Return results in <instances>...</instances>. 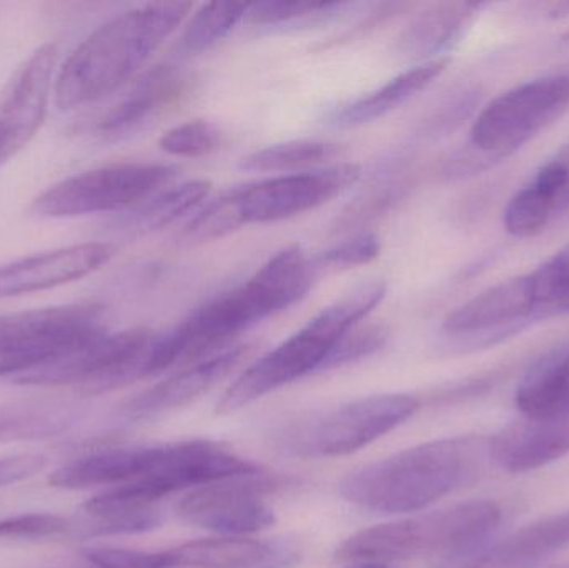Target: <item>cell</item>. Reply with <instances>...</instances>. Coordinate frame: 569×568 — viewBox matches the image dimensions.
Here are the masks:
<instances>
[{
  "mask_svg": "<svg viewBox=\"0 0 569 568\" xmlns=\"http://www.w3.org/2000/svg\"><path fill=\"white\" fill-rule=\"evenodd\" d=\"M317 272L300 246L283 247L252 277L213 297L169 332L157 333L147 377L192 366L229 349L240 333L305 299Z\"/></svg>",
  "mask_w": 569,
  "mask_h": 568,
  "instance_id": "obj_1",
  "label": "cell"
},
{
  "mask_svg": "<svg viewBox=\"0 0 569 568\" xmlns=\"http://www.w3.org/2000/svg\"><path fill=\"white\" fill-rule=\"evenodd\" d=\"M490 464L491 437H450L355 469L340 480L338 492L347 502L370 512H420L473 486Z\"/></svg>",
  "mask_w": 569,
  "mask_h": 568,
  "instance_id": "obj_2",
  "label": "cell"
},
{
  "mask_svg": "<svg viewBox=\"0 0 569 568\" xmlns=\"http://www.w3.org/2000/svg\"><path fill=\"white\" fill-rule=\"evenodd\" d=\"M193 3L153 2L126 10L93 30L60 67L53 100L60 110L96 102L137 79L179 29Z\"/></svg>",
  "mask_w": 569,
  "mask_h": 568,
  "instance_id": "obj_3",
  "label": "cell"
},
{
  "mask_svg": "<svg viewBox=\"0 0 569 568\" xmlns=\"http://www.w3.org/2000/svg\"><path fill=\"white\" fill-rule=\"evenodd\" d=\"M385 296L383 280L358 283L240 373L217 402L216 412L219 416L239 412L295 380L320 372L331 350L380 306Z\"/></svg>",
  "mask_w": 569,
  "mask_h": 568,
  "instance_id": "obj_4",
  "label": "cell"
},
{
  "mask_svg": "<svg viewBox=\"0 0 569 568\" xmlns=\"http://www.w3.org/2000/svg\"><path fill=\"white\" fill-rule=\"evenodd\" d=\"M357 163L280 173L227 190L203 203L182 229L187 246L222 239L252 223L280 222L330 202L360 179Z\"/></svg>",
  "mask_w": 569,
  "mask_h": 568,
  "instance_id": "obj_5",
  "label": "cell"
},
{
  "mask_svg": "<svg viewBox=\"0 0 569 568\" xmlns=\"http://www.w3.org/2000/svg\"><path fill=\"white\" fill-rule=\"evenodd\" d=\"M501 509L491 500L460 504L438 512L381 524L348 537L335 559L340 562H381L445 556L498 534Z\"/></svg>",
  "mask_w": 569,
  "mask_h": 568,
  "instance_id": "obj_6",
  "label": "cell"
},
{
  "mask_svg": "<svg viewBox=\"0 0 569 568\" xmlns=\"http://www.w3.org/2000/svg\"><path fill=\"white\" fill-rule=\"evenodd\" d=\"M420 400L410 393L363 397L308 419L280 434L277 449L298 459L351 456L410 420Z\"/></svg>",
  "mask_w": 569,
  "mask_h": 568,
  "instance_id": "obj_7",
  "label": "cell"
},
{
  "mask_svg": "<svg viewBox=\"0 0 569 568\" xmlns=\"http://www.w3.org/2000/svg\"><path fill=\"white\" fill-rule=\"evenodd\" d=\"M157 333L143 327L103 332L96 339L12 377L33 387L72 386L83 396H100L147 379Z\"/></svg>",
  "mask_w": 569,
  "mask_h": 568,
  "instance_id": "obj_8",
  "label": "cell"
},
{
  "mask_svg": "<svg viewBox=\"0 0 569 568\" xmlns=\"http://www.w3.org/2000/svg\"><path fill=\"white\" fill-rule=\"evenodd\" d=\"M179 169L167 163H119L70 177L40 193L30 207L42 219L123 212L169 187Z\"/></svg>",
  "mask_w": 569,
  "mask_h": 568,
  "instance_id": "obj_9",
  "label": "cell"
},
{
  "mask_svg": "<svg viewBox=\"0 0 569 568\" xmlns=\"http://www.w3.org/2000/svg\"><path fill=\"white\" fill-rule=\"evenodd\" d=\"M568 109L569 73H553L521 83L481 110L471 127V147L487 162L503 159L560 119Z\"/></svg>",
  "mask_w": 569,
  "mask_h": 568,
  "instance_id": "obj_10",
  "label": "cell"
},
{
  "mask_svg": "<svg viewBox=\"0 0 569 568\" xmlns=\"http://www.w3.org/2000/svg\"><path fill=\"white\" fill-rule=\"evenodd\" d=\"M106 330L103 309L97 303L6 313L0 316V359L12 363L17 376L96 339Z\"/></svg>",
  "mask_w": 569,
  "mask_h": 568,
  "instance_id": "obj_11",
  "label": "cell"
},
{
  "mask_svg": "<svg viewBox=\"0 0 569 568\" xmlns=\"http://www.w3.org/2000/svg\"><path fill=\"white\" fill-rule=\"evenodd\" d=\"M277 487L279 482L262 472L219 480L190 490L177 506V516L223 537L252 536L276 524L266 496Z\"/></svg>",
  "mask_w": 569,
  "mask_h": 568,
  "instance_id": "obj_12",
  "label": "cell"
},
{
  "mask_svg": "<svg viewBox=\"0 0 569 568\" xmlns=\"http://www.w3.org/2000/svg\"><path fill=\"white\" fill-rule=\"evenodd\" d=\"M535 309L528 273L503 280L458 307L445 319L443 330L460 349L493 346L528 326Z\"/></svg>",
  "mask_w": 569,
  "mask_h": 568,
  "instance_id": "obj_13",
  "label": "cell"
},
{
  "mask_svg": "<svg viewBox=\"0 0 569 568\" xmlns=\"http://www.w3.org/2000/svg\"><path fill=\"white\" fill-rule=\"evenodd\" d=\"M57 47H39L0 93V167L17 156L43 123L56 83Z\"/></svg>",
  "mask_w": 569,
  "mask_h": 568,
  "instance_id": "obj_14",
  "label": "cell"
},
{
  "mask_svg": "<svg viewBox=\"0 0 569 568\" xmlns=\"http://www.w3.org/2000/svg\"><path fill=\"white\" fill-rule=\"evenodd\" d=\"M187 86L189 79L177 66L166 63L147 70L100 117L96 136L103 142H117L142 132L186 96Z\"/></svg>",
  "mask_w": 569,
  "mask_h": 568,
  "instance_id": "obj_15",
  "label": "cell"
},
{
  "mask_svg": "<svg viewBox=\"0 0 569 568\" xmlns=\"http://www.w3.org/2000/svg\"><path fill=\"white\" fill-rule=\"evenodd\" d=\"M116 253L107 242L77 243L0 266V300L53 289L83 279Z\"/></svg>",
  "mask_w": 569,
  "mask_h": 568,
  "instance_id": "obj_16",
  "label": "cell"
},
{
  "mask_svg": "<svg viewBox=\"0 0 569 568\" xmlns=\"http://www.w3.org/2000/svg\"><path fill=\"white\" fill-rule=\"evenodd\" d=\"M247 356L249 346H232L216 356L207 357L150 387L130 400L123 412L129 419L142 420L189 406L219 386L243 362V359H247Z\"/></svg>",
  "mask_w": 569,
  "mask_h": 568,
  "instance_id": "obj_17",
  "label": "cell"
},
{
  "mask_svg": "<svg viewBox=\"0 0 569 568\" xmlns=\"http://www.w3.org/2000/svg\"><path fill=\"white\" fill-rule=\"evenodd\" d=\"M569 454V416L521 417L491 437V460L510 474H527Z\"/></svg>",
  "mask_w": 569,
  "mask_h": 568,
  "instance_id": "obj_18",
  "label": "cell"
},
{
  "mask_svg": "<svg viewBox=\"0 0 569 568\" xmlns=\"http://www.w3.org/2000/svg\"><path fill=\"white\" fill-rule=\"evenodd\" d=\"M172 568H295L301 550L290 540L216 537L167 550Z\"/></svg>",
  "mask_w": 569,
  "mask_h": 568,
  "instance_id": "obj_19",
  "label": "cell"
},
{
  "mask_svg": "<svg viewBox=\"0 0 569 568\" xmlns=\"http://www.w3.org/2000/svg\"><path fill=\"white\" fill-rule=\"evenodd\" d=\"M169 446L116 447L82 459L72 460L50 474L49 484L57 489L80 490L117 487L152 476L162 467Z\"/></svg>",
  "mask_w": 569,
  "mask_h": 568,
  "instance_id": "obj_20",
  "label": "cell"
},
{
  "mask_svg": "<svg viewBox=\"0 0 569 568\" xmlns=\"http://www.w3.org/2000/svg\"><path fill=\"white\" fill-rule=\"evenodd\" d=\"M481 3H435L418 13L398 36L395 52L408 62L425 63L447 57L470 26Z\"/></svg>",
  "mask_w": 569,
  "mask_h": 568,
  "instance_id": "obj_21",
  "label": "cell"
},
{
  "mask_svg": "<svg viewBox=\"0 0 569 568\" xmlns=\"http://www.w3.org/2000/svg\"><path fill=\"white\" fill-rule=\"evenodd\" d=\"M450 62L451 59L447 56L410 67L388 80L383 86L378 87L373 92L358 97V99L335 109L328 116V123L337 129H351V127L375 122L413 99L421 90L427 89L437 77L447 70Z\"/></svg>",
  "mask_w": 569,
  "mask_h": 568,
  "instance_id": "obj_22",
  "label": "cell"
},
{
  "mask_svg": "<svg viewBox=\"0 0 569 568\" xmlns=\"http://www.w3.org/2000/svg\"><path fill=\"white\" fill-rule=\"evenodd\" d=\"M569 182L568 167L563 160L545 163L533 182L515 193L505 210V227L515 237H533L540 233L558 213Z\"/></svg>",
  "mask_w": 569,
  "mask_h": 568,
  "instance_id": "obj_23",
  "label": "cell"
},
{
  "mask_svg": "<svg viewBox=\"0 0 569 568\" xmlns=\"http://www.w3.org/2000/svg\"><path fill=\"white\" fill-rule=\"evenodd\" d=\"M210 190H212V183L202 179L163 187L137 206L123 210L122 216L113 220V230L127 237H142L159 232L170 223L177 222L180 217L202 206Z\"/></svg>",
  "mask_w": 569,
  "mask_h": 568,
  "instance_id": "obj_24",
  "label": "cell"
},
{
  "mask_svg": "<svg viewBox=\"0 0 569 568\" xmlns=\"http://www.w3.org/2000/svg\"><path fill=\"white\" fill-rule=\"evenodd\" d=\"M569 399V340L545 352L528 367L515 393L523 417H553Z\"/></svg>",
  "mask_w": 569,
  "mask_h": 568,
  "instance_id": "obj_25",
  "label": "cell"
},
{
  "mask_svg": "<svg viewBox=\"0 0 569 568\" xmlns=\"http://www.w3.org/2000/svg\"><path fill=\"white\" fill-rule=\"evenodd\" d=\"M569 547V512L548 517L497 542L483 568H538Z\"/></svg>",
  "mask_w": 569,
  "mask_h": 568,
  "instance_id": "obj_26",
  "label": "cell"
},
{
  "mask_svg": "<svg viewBox=\"0 0 569 568\" xmlns=\"http://www.w3.org/2000/svg\"><path fill=\"white\" fill-rule=\"evenodd\" d=\"M340 143L325 140H290L257 150L243 157L240 169L247 172H305L320 169L341 156Z\"/></svg>",
  "mask_w": 569,
  "mask_h": 568,
  "instance_id": "obj_27",
  "label": "cell"
},
{
  "mask_svg": "<svg viewBox=\"0 0 569 568\" xmlns=\"http://www.w3.org/2000/svg\"><path fill=\"white\" fill-rule=\"evenodd\" d=\"M350 2H318V0H267L250 3L247 26L259 29H301L333 22L340 13L350 9Z\"/></svg>",
  "mask_w": 569,
  "mask_h": 568,
  "instance_id": "obj_28",
  "label": "cell"
},
{
  "mask_svg": "<svg viewBox=\"0 0 569 568\" xmlns=\"http://www.w3.org/2000/svg\"><path fill=\"white\" fill-rule=\"evenodd\" d=\"M250 3L210 2L200 7L177 42L180 57H196L216 47L246 20Z\"/></svg>",
  "mask_w": 569,
  "mask_h": 568,
  "instance_id": "obj_29",
  "label": "cell"
},
{
  "mask_svg": "<svg viewBox=\"0 0 569 568\" xmlns=\"http://www.w3.org/2000/svg\"><path fill=\"white\" fill-rule=\"evenodd\" d=\"M408 183L390 180V182L375 186L363 196L355 199L340 216L335 219L331 226V232L335 233H355L367 230L365 227L373 220L387 216L393 207L403 199L407 193Z\"/></svg>",
  "mask_w": 569,
  "mask_h": 568,
  "instance_id": "obj_30",
  "label": "cell"
},
{
  "mask_svg": "<svg viewBox=\"0 0 569 568\" xmlns=\"http://www.w3.org/2000/svg\"><path fill=\"white\" fill-rule=\"evenodd\" d=\"M222 142L223 133L219 126L210 120L193 119L167 130L160 137L159 146L170 156L197 159L216 152Z\"/></svg>",
  "mask_w": 569,
  "mask_h": 568,
  "instance_id": "obj_31",
  "label": "cell"
},
{
  "mask_svg": "<svg viewBox=\"0 0 569 568\" xmlns=\"http://www.w3.org/2000/svg\"><path fill=\"white\" fill-rule=\"evenodd\" d=\"M160 524H162V512L157 507H152V509L139 510V512L87 516L82 522L72 524V534L83 537V539L132 536V534L150 532Z\"/></svg>",
  "mask_w": 569,
  "mask_h": 568,
  "instance_id": "obj_32",
  "label": "cell"
},
{
  "mask_svg": "<svg viewBox=\"0 0 569 568\" xmlns=\"http://www.w3.org/2000/svg\"><path fill=\"white\" fill-rule=\"evenodd\" d=\"M390 339V332L387 327L380 323L371 326L355 327L347 333L338 346L331 350L328 359L321 366L320 372L325 370L340 369V367L350 366V363L360 362L380 352Z\"/></svg>",
  "mask_w": 569,
  "mask_h": 568,
  "instance_id": "obj_33",
  "label": "cell"
},
{
  "mask_svg": "<svg viewBox=\"0 0 569 568\" xmlns=\"http://www.w3.org/2000/svg\"><path fill=\"white\" fill-rule=\"evenodd\" d=\"M381 240L371 230L351 233L341 242L335 243L330 249L321 252L313 260L318 269H351V267L367 266L380 257Z\"/></svg>",
  "mask_w": 569,
  "mask_h": 568,
  "instance_id": "obj_34",
  "label": "cell"
},
{
  "mask_svg": "<svg viewBox=\"0 0 569 568\" xmlns=\"http://www.w3.org/2000/svg\"><path fill=\"white\" fill-rule=\"evenodd\" d=\"M537 307H551L569 297V243L530 273Z\"/></svg>",
  "mask_w": 569,
  "mask_h": 568,
  "instance_id": "obj_35",
  "label": "cell"
},
{
  "mask_svg": "<svg viewBox=\"0 0 569 568\" xmlns=\"http://www.w3.org/2000/svg\"><path fill=\"white\" fill-rule=\"evenodd\" d=\"M72 524L56 514H22L0 520V542L3 540H40L63 536Z\"/></svg>",
  "mask_w": 569,
  "mask_h": 568,
  "instance_id": "obj_36",
  "label": "cell"
},
{
  "mask_svg": "<svg viewBox=\"0 0 569 568\" xmlns=\"http://www.w3.org/2000/svg\"><path fill=\"white\" fill-rule=\"evenodd\" d=\"M83 557L100 568H172L167 550L142 552L119 547H90L83 550Z\"/></svg>",
  "mask_w": 569,
  "mask_h": 568,
  "instance_id": "obj_37",
  "label": "cell"
},
{
  "mask_svg": "<svg viewBox=\"0 0 569 568\" xmlns=\"http://www.w3.org/2000/svg\"><path fill=\"white\" fill-rule=\"evenodd\" d=\"M497 542V536H495L490 539L468 544L453 552L441 556L435 568H483Z\"/></svg>",
  "mask_w": 569,
  "mask_h": 568,
  "instance_id": "obj_38",
  "label": "cell"
},
{
  "mask_svg": "<svg viewBox=\"0 0 569 568\" xmlns=\"http://www.w3.org/2000/svg\"><path fill=\"white\" fill-rule=\"evenodd\" d=\"M47 457L39 454H20V456L0 459V487L12 486L42 472Z\"/></svg>",
  "mask_w": 569,
  "mask_h": 568,
  "instance_id": "obj_39",
  "label": "cell"
},
{
  "mask_svg": "<svg viewBox=\"0 0 569 568\" xmlns=\"http://www.w3.org/2000/svg\"><path fill=\"white\" fill-rule=\"evenodd\" d=\"M569 313V297L565 299L563 302L555 303L551 307H543V309L535 310L533 316H531V320H541V319H550V317H561L568 316Z\"/></svg>",
  "mask_w": 569,
  "mask_h": 568,
  "instance_id": "obj_40",
  "label": "cell"
},
{
  "mask_svg": "<svg viewBox=\"0 0 569 568\" xmlns=\"http://www.w3.org/2000/svg\"><path fill=\"white\" fill-rule=\"evenodd\" d=\"M558 159L563 160L565 166L568 167L569 172V146L567 149L561 150L560 156H558ZM558 213H569V182L567 190H565L563 199H561L560 207H558Z\"/></svg>",
  "mask_w": 569,
  "mask_h": 568,
  "instance_id": "obj_41",
  "label": "cell"
},
{
  "mask_svg": "<svg viewBox=\"0 0 569 568\" xmlns=\"http://www.w3.org/2000/svg\"><path fill=\"white\" fill-rule=\"evenodd\" d=\"M345 568H393L381 562H353Z\"/></svg>",
  "mask_w": 569,
  "mask_h": 568,
  "instance_id": "obj_42",
  "label": "cell"
},
{
  "mask_svg": "<svg viewBox=\"0 0 569 568\" xmlns=\"http://www.w3.org/2000/svg\"><path fill=\"white\" fill-rule=\"evenodd\" d=\"M563 413H567V416H569V399H568L567 406H565L563 412L558 413V416H563Z\"/></svg>",
  "mask_w": 569,
  "mask_h": 568,
  "instance_id": "obj_43",
  "label": "cell"
},
{
  "mask_svg": "<svg viewBox=\"0 0 569 568\" xmlns=\"http://www.w3.org/2000/svg\"><path fill=\"white\" fill-rule=\"evenodd\" d=\"M567 39H569V32L567 33Z\"/></svg>",
  "mask_w": 569,
  "mask_h": 568,
  "instance_id": "obj_44",
  "label": "cell"
},
{
  "mask_svg": "<svg viewBox=\"0 0 569 568\" xmlns=\"http://www.w3.org/2000/svg\"><path fill=\"white\" fill-rule=\"evenodd\" d=\"M93 568H100V567H93Z\"/></svg>",
  "mask_w": 569,
  "mask_h": 568,
  "instance_id": "obj_45",
  "label": "cell"
}]
</instances>
